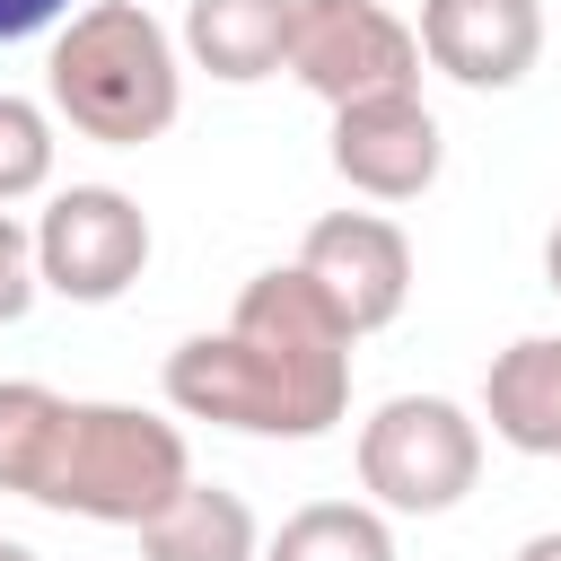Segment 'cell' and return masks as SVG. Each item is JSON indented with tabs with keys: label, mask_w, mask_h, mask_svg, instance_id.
<instances>
[{
	"label": "cell",
	"mask_w": 561,
	"mask_h": 561,
	"mask_svg": "<svg viewBox=\"0 0 561 561\" xmlns=\"http://www.w3.org/2000/svg\"><path fill=\"white\" fill-rule=\"evenodd\" d=\"M333 175L359 193V202H421L447 167V140H438V114L412 96H368V105H342L333 114Z\"/></svg>",
	"instance_id": "cell-8"
},
{
	"label": "cell",
	"mask_w": 561,
	"mask_h": 561,
	"mask_svg": "<svg viewBox=\"0 0 561 561\" xmlns=\"http://www.w3.org/2000/svg\"><path fill=\"white\" fill-rule=\"evenodd\" d=\"M35 272L70 307H114L149 272V210L123 184H61L35 219Z\"/></svg>",
	"instance_id": "cell-6"
},
{
	"label": "cell",
	"mask_w": 561,
	"mask_h": 561,
	"mask_svg": "<svg viewBox=\"0 0 561 561\" xmlns=\"http://www.w3.org/2000/svg\"><path fill=\"white\" fill-rule=\"evenodd\" d=\"M53 123H70L96 149H149L184 114V44L140 0H88L44 61Z\"/></svg>",
	"instance_id": "cell-3"
},
{
	"label": "cell",
	"mask_w": 561,
	"mask_h": 561,
	"mask_svg": "<svg viewBox=\"0 0 561 561\" xmlns=\"http://www.w3.org/2000/svg\"><path fill=\"white\" fill-rule=\"evenodd\" d=\"M263 561H394V517L377 500H307L280 517Z\"/></svg>",
	"instance_id": "cell-13"
},
{
	"label": "cell",
	"mask_w": 561,
	"mask_h": 561,
	"mask_svg": "<svg viewBox=\"0 0 561 561\" xmlns=\"http://www.w3.org/2000/svg\"><path fill=\"white\" fill-rule=\"evenodd\" d=\"M482 421L517 456H561V333H526L482 368Z\"/></svg>",
	"instance_id": "cell-11"
},
{
	"label": "cell",
	"mask_w": 561,
	"mask_h": 561,
	"mask_svg": "<svg viewBox=\"0 0 561 561\" xmlns=\"http://www.w3.org/2000/svg\"><path fill=\"white\" fill-rule=\"evenodd\" d=\"M482 482V421L447 394H386L359 421V491L386 517H447Z\"/></svg>",
	"instance_id": "cell-4"
},
{
	"label": "cell",
	"mask_w": 561,
	"mask_h": 561,
	"mask_svg": "<svg viewBox=\"0 0 561 561\" xmlns=\"http://www.w3.org/2000/svg\"><path fill=\"white\" fill-rule=\"evenodd\" d=\"M79 9L70 0H0V44H26V35H61Z\"/></svg>",
	"instance_id": "cell-16"
},
{
	"label": "cell",
	"mask_w": 561,
	"mask_h": 561,
	"mask_svg": "<svg viewBox=\"0 0 561 561\" xmlns=\"http://www.w3.org/2000/svg\"><path fill=\"white\" fill-rule=\"evenodd\" d=\"M298 0H184V61L219 88H254L289 70Z\"/></svg>",
	"instance_id": "cell-10"
},
{
	"label": "cell",
	"mask_w": 561,
	"mask_h": 561,
	"mask_svg": "<svg viewBox=\"0 0 561 561\" xmlns=\"http://www.w3.org/2000/svg\"><path fill=\"white\" fill-rule=\"evenodd\" d=\"M53 149H61V140H53V105L0 88V210L53 184Z\"/></svg>",
	"instance_id": "cell-14"
},
{
	"label": "cell",
	"mask_w": 561,
	"mask_h": 561,
	"mask_svg": "<svg viewBox=\"0 0 561 561\" xmlns=\"http://www.w3.org/2000/svg\"><path fill=\"white\" fill-rule=\"evenodd\" d=\"M140 561H263V526L228 482H184L149 526H140Z\"/></svg>",
	"instance_id": "cell-12"
},
{
	"label": "cell",
	"mask_w": 561,
	"mask_h": 561,
	"mask_svg": "<svg viewBox=\"0 0 561 561\" xmlns=\"http://www.w3.org/2000/svg\"><path fill=\"white\" fill-rule=\"evenodd\" d=\"M289 79L307 96L368 105V96H412L421 88V35L386 0H298L289 26Z\"/></svg>",
	"instance_id": "cell-5"
},
{
	"label": "cell",
	"mask_w": 561,
	"mask_h": 561,
	"mask_svg": "<svg viewBox=\"0 0 561 561\" xmlns=\"http://www.w3.org/2000/svg\"><path fill=\"white\" fill-rule=\"evenodd\" d=\"M184 482H193V447L175 421L140 403H88L35 377H0V491L140 535Z\"/></svg>",
	"instance_id": "cell-2"
},
{
	"label": "cell",
	"mask_w": 561,
	"mask_h": 561,
	"mask_svg": "<svg viewBox=\"0 0 561 561\" xmlns=\"http://www.w3.org/2000/svg\"><path fill=\"white\" fill-rule=\"evenodd\" d=\"M35 298H44V272H35V228L0 210V324H18Z\"/></svg>",
	"instance_id": "cell-15"
},
{
	"label": "cell",
	"mask_w": 561,
	"mask_h": 561,
	"mask_svg": "<svg viewBox=\"0 0 561 561\" xmlns=\"http://www.w3.org/2000/svg\"><path fill=\"white\" fill-rule=\"evenodd\" d=\"M508 561H561V526H543V535H526Z\"/></svg>",
	"instance_id": "cell-17"
},
{
	"label": "cell",
	"mask_w": 561,
	"mask_h": 561,
	"mask_svg": "<svg viewBox=\"0 0 561 561\" xmlns=\"http://www.w3.org/2000/svg\"><path fill=\"white\" fill-rule=\"evenodd\" d=\"M0 561H44L35 543H18V535H0Z\"/></svg>",
	"instance_id": "cell-19"
},
{
	"label": "cell",
	"mask_w": 561,
	"mask_h": 561,
	"mask_svg": "<svg viewBox=\"0 0 561 561\" xmlns=\"http://www.w3.org/2000/svg\"><path fill=\"white\" fill-rule=\"evenodd\" d=\"M421 61L473 96L517 88L543 61V0H421Z\"/></svg>",
	"instance_id": "cell-9"
},
{
	"label": "cell",
	"mask_w": 561,
	"mask_h": 561,
	"mask_svg": "<svg viewBox=\"0 0 561 561\" xmlns=\"http://www.w3.org/2000/svg\"><path fill=\"white\" fill-rule=\"evenodd\" d=\"M351 324L298 272H254L219 333H184L167 351V403L184 421L237 438H324L351 412Z\"/></svg>",
	"instance_id": "cell-1"
},
{
	"label": "cell",
	"mask_w": 561,
	"mask_h": 561,
	"mask_svg": "<svg viewBox=\"0 0 561 561\" xmlns=\"http://www.w3.org/2000/svg\"><path fill=\"white\" fill-rule=\"evenodd\" d=\"M543 289H552V298H561V219H552V228H543Z\"/></svg>",
	"instance_id": "cell-18"
},
{
	"label": "cell",
	"mask_w": 561,
	"mask_h": 561,
	"mask_svg": "<svg viewBox=\"0 0 561 561\" xmlns=\"http://www.w3.org/2000/svg\"><path fill=\"white\" fill-rule=\"evenodd\" d=\"M298 272L342 307L351 333H386L412 298V237L386 210H324L298 245Z\"/></svg>",
	"instance_id": "cell-7"
}]
</instances>
